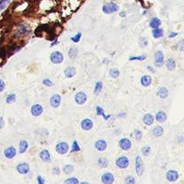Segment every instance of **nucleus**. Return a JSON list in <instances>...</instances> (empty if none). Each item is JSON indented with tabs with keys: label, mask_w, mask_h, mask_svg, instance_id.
<instances>
[{
	"label": "nucleus",
	"mask_w": 184,
	"mask_h": 184,
	"mask_svg": "<svg viewBox=\"0 0 184 184\" xmlns=\"http://www.w3.org/2000/svg\"><path fill=\"white\" fill-rule=\"evenodd\" d=\"M135 170H136L137 175L138 177L142 176L145 172V165H144L143 160L141 159L139 155H137L136 157V160H135Z\"/></svg>",
	"instance_id": "obj_1"
},
{
	"label": "nucleus",
	"mask_w": 184,
	"mask_h": 184,
	"mask_svg": "<svg viewBox=\"0 0 184 184\" xmlns=\"http://www.w3.org/2000/svg\"><path fill=\"white\" fill-rule=\"evenodd\" d=\"M120 10V6L113 3V2H110V3H107L105 5H103V12L104 13H107V15H110V13H116Z\"/></svg>",
	"instance_id": "obj_2"
},
{
	"label": "nucleus",
	"mask_w": 184,
	"mask_h": 184,
	"mask_svg": "<svg viewBox=\"0 0 184 184\" xmlns=\"http://www.w3.org/2000/svg\"><path fill=\"white\" fill-rule=\"evenodd\" d=\"M64 60V55L60 51H54L50 54V61L53 64H60Z\"/></svg>",
	"instance_id": "obj_3"
},
{
	"label": "nucleus",
	"mask_w": 184,
	"mask_h": 184,
	"mask_svg": "<svg viewBox=\"0 0 184 184\" xmlns=\"http://www.w3.org/2000/svg\"><path fill=\"white\" fill-rule=\"evenodd\" d=\"M115 164L120 169H126L130 165V159L127 156H120L119 158H117Z\"/></svg>",
	"instance_id": "obj_4"
},
{
	"label": "nucleus",
	"mask_w": 184,
	"mask_h": 184,
	"mask_svg": "<svg viewBox=\"0 0 184 184\" xmlns=\"http://www.w3.org/2000/svg\"><path fill=\"white\" fill-rule=\"evenodd\" d=\"M154 61H155V66L157 67H161L164 64V56L163 53L160 50L156 51L154 53Z\"/></svg>",
	"instance_id": "obj_5"
},
{
	"label": "nucleus",
	"mask_w": 184,
	"mask_h": 184,
	"mask_svg": "<svg viewBox=\"0 0 184 184\" xmlns=\"http://www.w3.org/2000/svg\"><path fill=\"white\" fill-rule=\"evenodd\" d=\"M101 180L103 184H113L114 183L115 178H114V175L111 173H104L101 177Z\"/></svg>",
	"instance_id": "obj_6"
},
{
	"label": "nucleus",
	"mask_w": 184,
	"mask_h": 184,
	"mask_svg": "<svg viewBox=\"0 0 184 184\" xmlns=\"http://www.w3.org/2000/svg\"><path fill=\"white\" fill-rule=\"evenodd\" d=\"M86 101H87V95L84 92H79L75 96V102L79 105L84 104L86 103Z\"/></svg>",
	"instance_id": "obj_7"
},
{
	"label": "nucleus",
	"mask_w": 184,
	"mask_h": 184,
	"mask_svg": "<svg viewBox=\"0 0 184 184\" xmlns=\"http://www.w3.org/2000/svg\"><path fill=\"white\" fill-rule=\"evenodd\" d=\"M16 171L20 174H27L30 172V165L27 163H20L16 165Z\"/></svg>",
	"instance_id": "obj_8"
},
{
	"label": "nucleus",
	"mask_w": 184,
	"mask_h": 184,
	"mask_svg": "<svg viewBox=\"0 0 184 184\" xmlns=\"http://www.w3.org/2000/svg\"><path fill=\"white\" fill-rule=\"evenodd\" d=\"M69 146L66 142H59L56 146V151L59 154H66L68 152Z\"/></svg>",
	"instance_id": "obj_9"
},
{
	"label": "nucleus",
	"mask_w": 184,
	"mask_h": 184,
	"mask_svg": "<svg viewBox=\"0 0 184 184\" xmlns=\"http://www.w3.org/2000/svg\"><path fill=\"white\" fill-rule=\"evenodd\" d=\"M166 180L170 182H174L179 179V173L175 170H170L165 174Z\"/></svg>",
	"instance_id": "obj_10"
},
{
	"label": "nucleus",
	"mask_w": 184,
	"mask_h": 184,
	"mask_svg": "<svg viewBox=\"0 0 184 184\" xmlns=\"http://www.w3.org/2000/svg\"><path fill=\"white\" fill-rule=\"evenodd\" d=\"M119 146H120V147L122 150H124V151H128V150H130V149L131 148L132 144H131V141H130L129 138L124 137V138H121V139L120 140Z\"/></svg>",
	"instance_id": "obj_11"
},
{
	"label": "nucleus",
	"mask_w": 184,
	"mask_h": 184,
	"mask_svg": "<svg viewBox=\"0 0 184 184\" xmlns=\"http://www.w3.org/2000/svg\"><path fill=\"white\" fill-rule=\"evenodd\" d=\"M42 112H43V107L39 103L33 104L31 108V113H32V115L34 116V117L40 116L42 114Z\"/></svg>",
	"instance_id": "obj_12"
},
{
	"label": "nucleus",
	"mask_w": 184,
	"mask_h": 184,
	"mask_svg": "<svg viewBox=\"0 0 184 184\" xmlns=\"http://www.w3.org/2000/svg\"><path fill=\"white\" fill-rule=\"evenodd\" d=\"M50 103L51 107L58 108L60 105V103H61V96L59 94H53L50 97Z\"/></svg>",
	"instance_id": "obj_13"
},
{
	"label": "nucleus",
	"mask_w": 184,
	"mask_h": 184,
	"mask_svg": "<svg viewBox=\"0 0 184 184\" xmlns=\"http://www.w3.org/2000/svg\"><path fill=\"white\" fill-rule=\"evenodd\" d=\"M93 127V122L91 119H84L81 121V128L84 130H91Z\"/></svg>",
	"instance_id": "obj_14"
},
{
	"label": "nucleus",
	"mask_w": 184,
	"mask_h": 184,
	"mask_svg": "<svg viewBox=\"0 0 184 184\" xmlns=\"http://www.w3.org/2000/svg\"><path fill=\"white\" fill-rule=\"evenodd\" d=\"M17 154V151L16 149L13 147V146H9L7 147L5 151H4V154L5 156L7 158V159H13L16 157V155Z\"/></svg>",
	"instance_id": "obj_15"
},
{
	"label": "nucleus",
	"mask_w": 184,
	"mask_h": 184,
	"mask_svg": "<svg viewBox=\"0 0 184 184\" xmlns=\"http://www.w3.org/2000/svg\"><path fill=\"white\" fill-rule=\"evenodd\" d=\"M94 147L97 151L99 152H103L107 148V142L104 139H99L97 140L95 144H94Z\"/></svg>",
	"instance_id": "obj_16"
},
{
	"label": "nucleus",
	"mask_w": 184,
	"mask_h": 184,
	"mask_svg": "<svg viewBox=\"0 0 184 184\" xmlns=\"http://www.w3.org/2000/svg\"><path fill=\"white\" fill-rule=\"evenodd\" d=\"M40 158L44 163H50L51 161V155H50V151L47 150V149L41 150L40 153Z\"/></svg>",
	"instance_id": "obj_17"
},
{
	"label": "nucleus",
	"mask_w": 184,
	"mask_h": 184,
	"mask_svg": "<svg viewBox=\"0 0 184 184\" xmlns=\"http://www.w3.org/2000/svg\"><path fill=\"white\" fill-rule=\"evenodd\" d=\"M76 73V70L74 67H67L65 69V76L67 78H72L73 76H75Z\"/></svg>",
	"instance_id": "obj_18"
},
{
	"label": "nucleus",
	"mask_w": 184,
	"mask_h": 184,
	"mask_svg": "<svg viewBox=\"0 0 184 184\" xmlns=\"http://www.w3.org/2000/svg\"><path fill=\"white\" fill-rule=\"evenodd\" d=\"M140 83L144 87H147V86H150L151 83H152V77L150 76H147V75L143 76L142 77H141Z\"/></svg>",
	"instance_id": "obj_19"
},
{
	"label": "nucleus",
	"mask_w": 184,
	"mask_h": 184,
	"mask_svg": "<svg viewBox=\"0 0 184 184\" xmlns=\"http://www.w3.org/2000/svg\"><path fill=\"white\" fill-rule=\"evenodd\" d=\"M154 121V118L152 114L150 113H146V114L143 117V122L146 125V126H151Z\"/></svg>",
	"instance_id": "obj_20"
},
{
	"label": "nucleus",
	"mask_w": 184,
	"mask_h": 184,
	"mask_svg": "<svg viewBox=\"0 0 184 184\" xmlns=\"http://www.w3.org/2000/svg\"><path fill=\"white\" fill-rule=\"evenodd\" d=\"M167 119V116H166V113L164 111H158L156 113V115H155V120H156V121L160 122V123H163Z\"/></svg>",
	"instance_id": "obj_21"
},
{
	"label": "nucleus",
	"mask_w": 184,
	"mask_h": 184,
	"mask_svg": "<svg viewBox=\"0 0 184 184\" xmlns=\"http://www.w3.org/2000/svg\"><path fill=\"white\" fill-rule=\"evenodd\" d=\"M165 66L169 71H173V70L176 67V62L173 59H169L165 61Z\"/></svg>",
	"instance_id": "obj_22"
},
{
	"label": "nucleus",
	"mask_w": 184,
	"mask_h": 184,
	"mask_svg": "<svg viewBox=\"0 0 184 184\" xmlns=\"http://www.w3.org/2000/svg\"><path fill=\"white\" fill-rule=\"evenodd\" d=\"M160 25H161V21L157 17H153L149 22V26L151 28H153V29H154V28H158Z\"/></svg>",
	"instance_id": "obj_23"
},
{
	"label": "nucleus",
	"mask_w": 184,
	"mask_h": 184,
	"mask_svg": "<svg viewBox=\"0 0 184 184\" xmlns=\"http://www.w3.org/2000/svg\"><path fill=\"white\" fill-rule=\"evenodd\" d=\"M29 147V144L26 140H22L20 144H19V153L20 154H24L26 150Z\"/></svg>",
	"instance_id": "obj_24"
},
{
	"label": "nucleus",
	"mask_w": 184,
	"mask_h": 184,
	"mask_svg": "<svg viewBox=\"0 0 184 184\" xmlns=\"http://www.w3.org/2000/svg\"><path fill=\"white\" fill-rule=\"evenodd\" d=\"M169 94V90L166 87H160L158 89L157 92V95L161 98V99H165Z\"/></svg>",
	"instance_id": "obj_25"
},
{
	"label": "nucleus",
	"mask_w": 184,
	"mask_h": 184,
	"mask_svg": "<svg viewBox=\"0 0 184 184\" xmlns=\"http://www.w3.org/2000/svg\"><path fill=\"white\" fill-rule=\"evenodd\" d=\"M152 133H153V135L154 137H161L163 134V129L162 128V127H160V126H157V127H155V128L153 129Z\"/></svg>",
	"instance_id": "obj_26"
},
{
	"label": "nucleus",
	"mask_w": 184,
	"mask_h": 184,
	"mask_svg": "<svg viewBox=\"0 0 184 184\" xmlns=\"http://www.w3.org/2000/svg\"><path fill=\"white\" fill-rule=\"evenodd\" d=\"M152 33H153V37L155 39H159L163 36V31L160 29V28H154V29H153Z\"/></svg>",
	"instance_id": "obj_27"
},
{
	"label": "nucleus",
	"mask_w": 184,
	"mask_h": 184,
	"mask_svg": "<svg viewBox=\"0 0 184 184\" xmlns=\"http://www.w3.org/2000/svg\"><path fill=\"white\" fill-rule=\"evenodd\" d=\"M96 114L98 116H103L105 120H107L110 118V115H106L104 110H103V109L102 107H100V106H97L96 107Z\"/></svg>",
	"instance_id": "obj_28"
},
{
	"label": "nucleus",
	"mask_w": 184,
	"mask_h": 184,
	"mask_svg": "<svg viewBox=\"0 0 184 184\" xmlns=\"http://www.w3.org/2000/svg\"><path fill=\"white\" fill-rule=\"evenodd\" d=\"M74 172V166L72 164H66L63 167V173L67 175L71 174Z\"/></svg>",
	"instance_id": "obj_29"
},
{
	"label": "nucleus",
	"mask_w": 184,
	"mask_h": 184,
	"mask_svg": "<svg viewBox=\"0 0 184 184\" xmlns=\"http://www.w3.org/2000/svg\"><path fill=\"white\" fill-rule=\"evenodd\" d=\"M98 164L101 168H107L109 165V161L105 157H101L98 159Z\"/></svg>",
	"instance_id": "obj_30"
},
{
	"label": "nucleus",
	"mask_w": 184,
	"mask_h": 184,
	"mask_svg": "<svg viewBox=\"0 0 184 184\" xmlns=\"http://www.w3.org/2000/svg\"><path fill=\"white\" fill-rule=\"evenodd\" d=\"M103 82H101V81H98V82H96V84H95V86H94V93H95V94L100 93V92H101V91H102V89H103Z\"/></svg>",
	"instance_id": "obj_31"
},
{
	"label": "nucleus",
	"mask_w": 184,
	"mask_h": 184,
	"mask_svg": "<svg viewBox=\"0 0 184 184\" xmlns=\"http://www.w3.org/2000/svg\"><path fill=\"white\" fill-rule=\"evenodd\" d=\"M79 180L76 177H70L65 180V184H79Z\"/></svg>",
	"instance_id": "obj_32"
},
{
	"label": "nucleus",
	"mask_w": 184,
	"mask_h": 184,
	"mask_svg": "<svg viewBox=\"0 0 184 184\" xmlns=\"http://www.w3.org/2000/svg\"><path fill=\"white\" fill-rule=\"evenodd\" d=\"M109 75L112 78H117L120 76V71H119L117 68H111L110 71H109Z\"/></svg>",
	"instance_id": "obj_33"
},
{
	"label": "nucleus",
	"mask_w": 184,
	"mask_h": 184,
	"mask_svg": "<svg viewBox=\"0 0 184 184\" xmlns=\"http://www.w3.org/2000/svg\"><path fill=\"white\" fill-rule=\"evenodd\" d=\"M6 103H15L16 101V95L15 93H10L7 97H6Z\"/></svg>",
	"instance_id": "obj_34"
},
{
	"label": "nucleus",
	"mask_w": 184,
	"mask_h": 184,
	"mask_svg": "<svg viewBox=\"0 0 184 184\" xmlns=\"http://www.w3.org/2000/svg\"><path fill=\"white\" fill-rule=\"evenodd\" d=\"M77 54H78V50L76 48H71L68 51V55L71 59H76L77 57Z\"/></svg>",
	"instance_id": "obj_35"
},
{
	"label": "nucleus",
	"mask_w": 184,
	"mask_h": 184,
	"mask_svg": "<svg viewBox=\"0 0 184 184\" xmlns=\"http://www.w3.org/2000/svg\"><path fill=\"white\" fill-rule=\"evenodd\" d=\"M80 146H79V144H78V142L76 140H75L74 142H73V144H72V147H71V150H70V152L71 153H76V152H78V151H80Z\"/></svg>",
	"instance_id": "obj_36"
},
{
	"label": "nucleus",
	"mask_w": 184,
	"mask_h": 184,
	"mask_svg": "<svg viewBox=\"0 0 184 184\" xmlns=\"http://www.w3.org/2000/svg\"><path fill=\"white\" fill-rule=\"evenodd\" d=\"M125 184H136V179L131 175L127 176L125 178Z\"/></svg>",
	"instance_id": "obj_37"
},
{
	"label": "nucleus",
	"mask_w": 184,
	"mask_h": 184,
	"mask_svg": "<svg viewBox=\"0 0 184 184\" xmlns=\"http://www.w3.org/2000/svg\"><path fill=\"white\" fill-rule=\"evenodd\" d=\"M146 59V54H143L141 56H137V57H130V60L132 61V60H140V61H143Z\"/></svg>",
	"instance_id": "obj_38"
},
{
	"label": "nucleus",
	"mask_w": 184,
	"mask_h": 184,
	"mask_svg": "<svg viewBox=\"0 0 184 184\" xmlns=\"http://www.w3.org/2000/svg\"><path fill=\"white\" fill-rule=\"evenodd\" d=\"M141 152H142V154L145 155V156H148V155L151 154V147L148 146H146L141 149Z\"/></svg>",
	"instance_id": "obj_39"
},
{
	"label": "nucleus",
	"mask_w": 184,
	"mask_h": 184,
	"mask_svg": "<svg viewBox=\"0 0 184 184\" xmlns=\"http://www.w3.org/2000/svg\"><path fill=\"white\" fill-rule=\"evenodd\" d=\"M81 37H82V33H78L76 35H75V36L71 37V40H72V41H74V42H76V43H77V42H79V40H80Z\"/></svg>",
	"instance_id": "obj_40"
},
{
	"label": "nucleus",
	"mask_w": 184,
	"mask_h": 184,
	"mask_svg": "<svg viewBox=\"0 0 184 184\" xmlns=\"http://www.w3.org/2000/svg\"><path fill=\"white\" fill-rule=\"evenodd\" d=\"M10 2V0H0V10L6 8V5Z\"/></svg>",
	"instance_id": "obj_41"
},
{
	"label": "nucleus",
	"mask_w": 184,
	"mask_h": 184,
	"mask_svg": "<svg viewBox=\"0 0 184 184\" xmlns=\"http://www.w3.org/2000/svg\"><path fill=\"white\" fill-rule=\"evenodd\" d=\"M42 83H43V84H44V86H49V87L53 86V82L50 78H45Z\"/></svg>",
	"instance_id": "obj_42"
},
{
	"label": "nucleus",
	"mask_w": 184,
	"mask_h": 184,
	"mask_svg": "<svg viewBox=\"0 0 184 184\" xmlns=\"http://www.w3.org/2000/svg\"><path fill=\"white\" fill-rule=\"evenodd\" d=\"M134 135H135V138L137 140H140L141 138H142V132H141L140 130H135Z\"/></svg>",
	"instance_id": "obj_43"
},
{
	"label": "nucleus",
	"mask_w": 184,
	"mask_h": 184,
	"mask_svg": "<svg viewBox=\"0 0 184 184\" xmlns=\"http://www.w3.org/2000/svg\"><path fill=\"white\" fill-rule=\"evenodd\" d=\"M37 184H45V180L41 175L37 176Z\"/></svg>",
	"instance_id": "obj_44"
},
{
	"label": "nucleus",
	"mask_w": 184,
	"mask_h": 184,
	"mask_svg": "<svg viewBox=\"0 0 184 184\" xmlns=\"http://www.w3.org/2000/svg\"><path fill=\"white\" fill-rule=\"evenodd\" d=\"M6 87V84H5V82L2 80V79H0V93L3 92L4 89Z\"/></svg>",
	"instance_id": "obj_45"
},
{
	"label": "nucleus",
	"mask_w": 184,
	"mask_h": 184,
	"mask_svg": "<svg viewBox=\"0 0 184 184\" xmlns=\"http://www.w3.org/2000/svg\"><path fill=\"white\" fill-rule=\"evenodd\" d=\"M53 173L56 174V175H59L60 173V169H59V167H58V166L54 167L53 168Z\"/></svg>",
	"instance_id": "obj_46"
},
{
	"label": "nucleus",
	"mask_w": 184,
	"mask_h": 184,
	"mask_svg": "<svg viewBox=\"0 0 184 184\" xmlns=\"http://www.w3.org/2000/svg\"><path fill=\"white\" fill-rule=\"evenodd\" d=\"M141 40H143V41H141V42H142V44H141L142 46L146 47V46L148 44V41H147V40H146V39H145V38H141Z\"/></svg>",
	"instance_id": "obj_47"
},
{
	"label": "nucleus",
	"mask_w": 184,
	"mask_h": 184,
	"mask_svg": "<svg viewBox=\"0 0 184 184\" xmlns=\"http://www.w3.org/2000/svg\"><path fill=\"white\" fill-rule=\"evenodd\" d=\"M4 125H5V121H4V119L2 117H0V130H2L4 128Z\"/></svg>",
	"instance_id": "obj_48"
},
{
	"label": "nucleus",
	"mask_w": 184,
	"mask_h": 184,
	"mask_svg": "<svg viewBox=\"0 0 184 184\" xmlns=\"http://www.w3.org/2000/svg\"><path fill=\"white\" fill-rule=\"evenodd\" d=\"M177 33H171L169 35H168V38H173V37H176L177 36Z\"/></svg>",
	"instance_id": "obj_49"
},
{
	"label": "nucleus",
	"mask_w": 184,
	"mask_h": 184,
	"mask_svg": "<svg viewBox=\"0 0 184 184\" xmlns=\"http://www.w3.org/2000/svg\"><path fill=\"white\" fill-rule=\"evenodd\" d=\"M180 50H183V40H180Z\"/></svg>",
	"instance_id": "obj_50"
},
{
	"label": "nucleus",
	"mask_w": 184,
	"mask_h": 184,
	"mask_svg": "<svg viewBox=\"0 0 184 184\" xmlns=\"http://www.w3.org/2000/svg\"><path fill=\"white\" fill-rule=\"evenodd\" d=\"M146 68H147V69H149V70H150V71H151V72H154V68H153V67H151L150 66H148V67H147Z\"/></svg>",
	"instance_id": "obj_51"
},
{
	"label": "nucleus",
	"mask_w": 184,
	"mask_h": 184,
	"mask_svg": "<svg viewBox=\"0 0 184 184\" xmlns=\"http://www.w3.org/2000/svg\"><path fill=\"white\" fill-rule=\"evenodd\" d=\"M79 184H90V183L87 181H81V182H79Z\"/></svg>",
	"instance_id": "obj_52"
}]
</instances>
